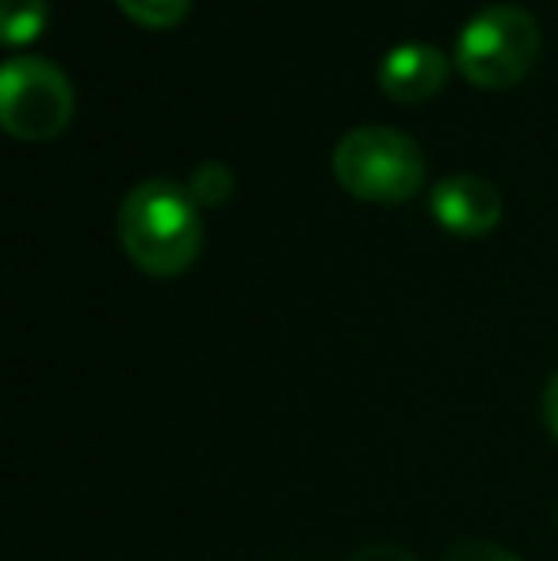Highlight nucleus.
Masks as SVG:
<instances>
[{
  "label": "nucleus",
  "mask_w": 558,
  "mask_h": 561,
  "mask_svg": "<svg viewBox=\"0 0 558 561\" xmlns=\"http://www.w3.org/2000/svg\"><path fill=\"white\" fill-rule=\"evenodd\" d=\"M429 210L452 233L482 237L501 222V192L478 172H452L432 184Z\"/></svg>",
  "instance_id": "5"
},
{
  "label": "nucleus",
  "mask_w": 558,
  "mask_h": 561,
  "mask_svg": "<svg viewBox=\"0 0 558 561\" xmlns=\"http://www.w3.org/2000/svg\"><path fill=\"white\" fill-rule=\"evenodd\" d=\"M447 73H452V61H447V54L440 50L436 43L410 38V43H398L383 54L379 89L387 92L390 100L418 104V100H429L432 92L444 89Z\"/></svg>",
  "instance_id": "6"
},
{
  "label": "nucleus",
  "mask_w": 558,
  "mask_h": 561,
  "mask_svg": "<svg viewBox=\"0 0 558 561\" xmlns=\"http://www.w3.org/2000/svg\"><path fill=\"white\" fill-rule=\"evenodd\" d=\"M544 424H547V432L558 439V370L551 375V382H547V390H544Z\"/></svg>",
  "instance_id": "12"
},
{
  "label": "nucleus",
  "mask_w": 558,
  "mask_h": 561,
  "mask_svg": "<svg viewBox=\"0 0 558 561\" xmlns=\"http://www.w3.org/2000/svg\"><path fill=\"white\" fill-rule=\"evenodd\" d=\"M187 192L200 207H223L234 192V172L223 161H203L200 169L187 176Z\"/></svg>",
  "instance_id": "8"
},
{
  "label": "nucleus",
  "mask_w": 558,
  "mask_h": 561,
  "mask_svg": "<svg viewBox=\"0 0 558 561\" xmlns=\"http://www.w3.org/2000/svg\"><path fill=\"white\" fill-rule=\"evenodd\" d=\"M539 54V23L521 4H490L455 35V66L478 89H509Z\"/></svg>",
  "instance_id": "3"
},
{
  "label": "nucleus",
  "mask_w": 558,
  "mask_h": 561,
  "mask_svg": "<svg viewBox=\"0 0 558 561\" xmlns=\"http://www.w3.org/2000/svg\"><path fill=\"white\" fill-rule=\"evenodd\" d=\"M444 561H521V558L493 547V542H459V547L447 550Z\"/></svg>",
  "instance_id": "10"
},
{
  "label": "nucleus",
  "mask_w": 558,
  "mask_h": 561,
  "mask_svg": "<svg viewBox=\"0 0 558 561\" xmlns=\"http://www.w3.org/2000/svg\"><path fill=\"white\" fill-rule=\"evenodd\" d=\"M46 0H0V38L8 46H23L46 27Z\"/></svg>",
  "instance_id": "7"
},
{
  "label": "nucleus",
  "mask_w": 558,
  "mask_h": 561,
  "mask_svg": "<svg viewBox=\"0 0 558 561\" xmlns=\"http://www.w3.org/2000/svg\"><path fill=\"white\" fill-rule=\"evenodd\" d=\"M115 229L135 267L161 279L187 272L203 249L200 203L192 199L187 184L169 176H149L130 187L119 203Z\"/></svg>",
  "instance_id": "1"
},
{
  "label": "nucleus",
  "mask_w": 558,
  "mask_h": 561,
  "mask_svg": "<svg viewBox=\"0 0 558 561\" xmlns=\"http://www.w3.org/2000/svg\"><path fill=\"white\" fill-rule=\"evenodd\" d=\"M333 176L344 192L367 203H406L424 184V153L418 138L398 126H352L333 146Z\"/></svg>",
  "instance_id": "2"
},
{
  "label": "nucleus",
  "mask_w": 558,
  "mask_h": 561,
  "mask_svg": "<svg viewBox=\"0 0 558 561\" xmlns=\"http://www.w3.org/2000/svg\"><path fill=\"white\" fill-rule=\"evenodd\" d=\"M349 561H418L410 554V550H402V547H390V542H379V547H364V550H356Z\"/></svg>",
  "instance_id": "11"
},
{
  "label": "nucleus",
  "mask_w": 558,
  "mask_h": 561,
  "mask_svg": "<svg viewBox=\"0 0 558 561\" xmlns=\"http://www.w3.org/2000/svg\"><path fill=\"white\" fill-rule=\"evenodd\" d=\"M141 27H172L187 15L192 0H115Z\"/></svg>",
  "instance_id": "9"
},
{
  "label": "nucleus",
  "mask_w": 558,
  "mask_h": 561,
  "mask_svg": "<svg viewBox=\"0 0 558 561\" xmlns=\"http://www.w3.org/2000/svg\"><path fill=\"white\" fill-rule=\"evenodd\" d=\"M73 84L58 61L43 54H12L0 66V123L8 134L46 141L73 118Z\"/></svg>",
  "instance_id": "4"
}]
</instances>
